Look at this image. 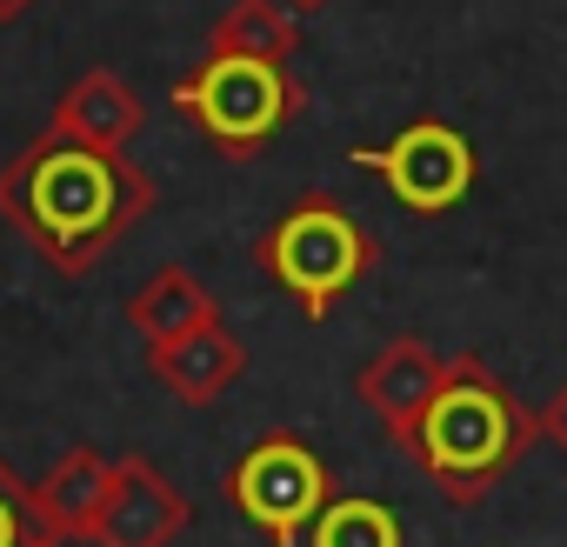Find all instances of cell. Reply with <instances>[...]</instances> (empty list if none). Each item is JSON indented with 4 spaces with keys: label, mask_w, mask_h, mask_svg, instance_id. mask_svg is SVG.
I'll return each mask as SVG.
<instances>
[{
    "label": "cell",
    "mask_w": 567,
    "mask_h": 547,
    "mask_svg": "<svg viewBox=\"0 0 567 547\" xmlns=\"http://www.w3.org/2000/svg\"><path fill=\"white\" fill-rule=\"evenodd\" d=\"M174 114H187L214 154L227 161H254L280 141L301 114V81L280 61H247V54H207L194 74L174 81Z\"/></svg>",
    "instance_id": "obj_4"
},
{
    "label": "cell",
    "mask_w": 567,
    "mask_h": 547,
    "mask_svg": "<svg viewBox=\"0 0 567 547\" xmlns=\"http://www.w3.org/2000/svg\"><path fill=\"white\" fill-rule=\"evenodd\" d=\"M161 187L134 154H107L68 134H34L8 167H0V220L28 234V247L54 274H94L147 214Z\"/></svg>",
    "instance_id": "obj_1"
},
{
    "label": "cell",
    "mask_w": 567,
    "mask_h": 547,
    "mask_svg": "<svg viewBox=\"0 0 567 547\" xmlns=\"http://www.w3.org/2000/svg\"><path fill=\"white\" fill-rule=\"evenodd\" d=\"M147 368L181 407H214L247 374V341L227 321H207V328H194V334H181L167 348H147Z\"/></svg>",
    "instance_id": "obj_10"
},
{
    "label": "cell",
    "mask_w": 567,
    "mask_h": 547,
    "mask_svg": "<svg viewBox=\"0 0 567 547\" xmlns=\"http://www.w3.org/2000/svg\"><path fill=\"white\" fill-rule=\"evenodd\" d=\"M107 487H114V461L94 454V447H68L41 481H34V507L41 520L61 534V540H94V520L107 507Z\"/></svg>",
    "instance_id": "obj_11"
},
{
    "label": "cell",
    "mask_w": 567,
    "mask_h": 547,
    "mask_svg": "<svg viewBox=\"0 0 567 547\" xmlns=\"http://www.w3.org/2000/svg\"><path fill=\"white\" fill-rule=\"evenodd\" d=\"M220 494H227V507L247 520V527H260L274 547H301L308 534H315V520L328 514V500H334V474H328V461L301 441V434H260L234 467H227V481H220Z\"/></svg>",
    "instance_id": "obj_5"
},
{
    "label": "cell",
    "mask_w": 567,
    "mask_h": 547,
    "mask_svg": "<svg viewBox=\"0 0 567 547\" xmlns=\"http://www.w3.org/2000/svg\"><path fill=\"white\" fill-rule=\"evenodd\" d=\"M0 547H68L48 520H41V507H34V487L0 461Z\"/></svg>",
    "instance_id": "obj_15"
},
{
    "label": "cell",
    "mask_w": 567,
    "mask_h": 547,
    "mask_svg": "<svg viewBox=\"0 0 567 547\" xmlns=\"http://www.w3.org/2000/svg\"><path fill=\"white\" fill-rule=\"evenodd\" d=\"M28 8H34V0H0V21H21Z\"/></svg>",
    "instance_id": "obj_17"
},
{
    "label": "cell",
    "mask_w": 567,
    "mask_h": 547,
    "mask_svg": "<svg viewBox=\"0 0 567 547\" xmlns=\"http://www.w3.org/2000/svg\"><path fill=\"white\" fill-rule=\"evenodd\" d=\"M207 321H220V301L194 281L187 267L147 274L141 295L127 301V328H134L147 348H167V341H181V334H194V328H207Z\"/></svg>",
    "instance_id": "obj_12"
},
{
    "label": "cell",
    "mask_w": 567,
    "mask_h": 547,
    "mask_svg": "<svg viewBox=\"0 0 567 547\" xmlns=\"http://www.w3.org/2000/svg\"><path fill=\"white\" fill-rule=\"evenodd\" d=\"M540 434H547V441H554V447L567 454V388H560V394H554V401L540 407Z\"/></svg>",
    "instance_id": "obj_16"
},
{
    "label": "cell",
    "mask_w": 567,
    "mask_h": 547,
    "mask_svg": "<svg viewBox=\"0 0 567 547\" xmlns=\"http://www.w3.org/2000/svg\"><path fill=\"white\" fill-rule=\"evenodd\" d=\"M207 54H247V61H280L288 68L301 54V28L288 0H234V8L214 21Z\"/></svg>",
    "instance_id": "obj_13"
},
{
    "label": "cell",
    "mask_w": 567,
    "mask_h": 547,
    "mask_svg": "<svg viewBox=\"0 0 567 547\" xmlns=\"http://www.w3.org/2000/svg\"><path fill=\"white\" fill-rule=\"evenodd\" d=\"M308 547H408V527L388 500H368V494H334L328 514L315 520Z\"/></svg>",
    "instance_id": "obj_14"
},
{
    "label": "cell",
    "mask_w": 567,
    "mask_h": 547,
    "mask_svg": "<svg viewBox=\"0 0 567 547\" xmlns=\"http://www.w3.org/2000/svg\"><path fill=\"white\" fill-rule=\"evenodd\" d=\"M441 374H447V354H434L421 334H401V341H388L374 361H361L354 394H361V407L381 421V434H388L394 447H408L414 427H421V414H427V401H434V388H441Z\"/></svg>",
    "instance_id": "obj_8"
},
{
    "label": "cell",
    "mask_w": 567,
    "mask_h": 547,
    "mask_svg": "<svg viewBox=\"0 0 567 547\" xmlns=\"http://www.w3.org/2000/svg\"><path fill=\"white\" fill-rule=\"evenodd\" d=\"M288 8H295V14H315V8H328V0H288Z\"/></svg>",
    "instance_id": "obj_18"
},
{
    "label": "cell",
    "mask_w": 567,
    "mask_h": 547,
    "mask_svg": "<svg viewBox=\"0 0 567 547\" xmlns=\"http://www.w3.org/2000/svg\"><path fill=\"white\" fill-rule=\"evenodd\" d=\"M141 121H147V107H141V94H134L114 68H81V74L61 87L54 114H48L54 134L87 141V147H107V154H134Z\"/></svg>",
    "instance_id": "obj_9"
},
{
    "label": "cell",
    "mask_w": 567,
    "mask_h": 547,
    "mask_svg": "<svg viewBox=\"0 0 567 547\" xmlns=\"http://www.w3.org/2000/svg\"><path fill=\"white\" fill-rule=\"evenodd\" d=\"M540 441V414L514 401V388L481 361V354H447V374L414 427V441L401 447L454 507L487 500Z\"/></svg>",
    "instance_id": "obj_2"
},
{
    "label": "cell",
    "mask_w": 567,
    "mask_h": 547,
    "mask_svg": "<svg viewBox=\"0 0 567 547\" xmlns=\"http://www.w3.org/2000/svg\"><path fill=\"white\" fill-rule=\"evenodd\" d=\"M187 520H194V500L147 454H127L114 461V487L94 520V547H174Z\"/></svg>",
    "instance_id": "obj_7"
},
{
    "label": "cell",
    "mask_w": 567,
    "mask_h": 547,
    "mask_svg": "<svg viewBox=\"0 0 567 547\" xmlns=\"http://www.w3.org/2000/svg\"><path fill=\"white\" fill-rule=\"evenodd\" d=\"M348 161L368 167V174H381V187L408 214H454L474 194V180H481L474 141L461 127H447V121H414L388 147H354Z\"/></svg>",
    "instance_id": "obj_6"
},
{
    "label": "cell",
    "mask_w": 567,
    "mask_h": 547,
    "mask_svg": "<svg viewBox=\"0 0 567 547\" xmlns=\"http://www.w3.org/2000/svg\"><path fill=\"white\" fill-rule=\"evenodd\" d=\"M254 260H260V274H267V281L288 295L308 321H328L334 301H348L368 274H374L381 240H374V227L354 220L341 200L308 194V200H295L288 214H280V220L254 240Z\"/></svg>",
    "instance_id": "obj_3"
}]
</instances>
